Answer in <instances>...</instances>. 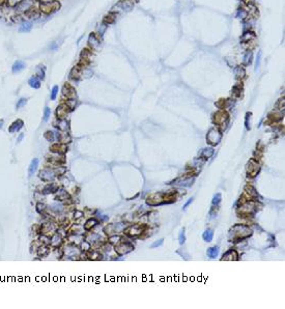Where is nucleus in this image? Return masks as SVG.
Masks as SVG:
<instances>
[{"instance_id": "obj_10", "label": "nucleus", "mask_w": 285, "mask_h": 309, "mask_svg": "<svg viewBox=\"0 0 285 309\" xmlns=\"http://www.w3.org/2000/svg\"><path fill=\"white\" fill-rule=\"evenodd\" d=\"M37 166H39V159H33L30 163V166H29V170H28L29 175H32L35 172Z\"/></svg>"}, {"instance_id": "obj_13", "label": "nucleus", "mask_w": 285, "mask_h": 309, "mask_svg": "<svg viewBox=\"0 0 285 309\" xmlns=\"http://www.w3.org/2000/svg\"><path fill=\"white\" fill-rule=\"evenodd\" d=\"M80 75H81V69L79 68V65H77L76 68L73 69L72 73H71V78L77 80V79L80 78Z\"/></svg>"}, {"instance_id": "obj_11", "label": "nucleus", "mask_w": 285, "mask_h": 309, "mask_svg": "<svg viewBox=\"0 0 285 309\" xmlns=\"http://www.w3.org/2000/svg\"><path fill=\"white\" fill-rule=\"evenodd\" d=\"M39 177H41V179H43V181H50V179H53V177H54V175H52V172L50 171H47V170H43V171H41V173H39Z\"/></svg>"}, {"instance_id": "obj_8", "label": "nucleus", "mask_w": 285, "mask_h": 309, "mask_svg": "<svg viewBox=\"0 0 285 309\" xmlns=\"http://www.w3.org/2000/svg\"><path fill=\"white\" fill-rule=\"evenodd\" d=\"M24 69H25V63H24L23 61H21V60L16 61V62L14 63V65H13V72H14V73H19V72H21V71L24 70Z\"/></svg>"}, {"instance_id": "obj_29", "label": "nucleus", "mask_w": 285, "mask_h": 309, "mask_svg": "<svg viewBox=\"0 0 285 309\" xmlns=\"http://www.w3.org/2000/svg\"><path fill=\"white\" fill-rule=\"evenodd\" d=\"M49 116H50V108L46 107V108H45V113H44V120H45V122H46V120H48Z\"/></svg>"}, {"instance_id": "obj_5", "label": "nucleus", "mask_w": 285, "mask_h": 309, "mask_svg": "<svg viewBox=\"0 0 285 309\" xmlns=\"http://www.w3.org/2000/svg\"><path fill=\"white\" fill-rule=\"evenodd\" d=\"M88 44L91 47V49L96 50V48L100 46V39L96 37V35L94 33L90 34L89 35V39H88Z\"/></svg>"}, {"instance_id": "obj_24", "label": "nucleus", "mask_w": 285, "mask_h": 309, "mask_svg": "<svg viewBox=\"0 0 285 309\" xmlns=\"http://www.w3.org/2000/svg\"><path fill=\"white\" fill-rule=\"evenodd\" d=\"M23 1V0H7V2H8V5L10 6H16V5H19V3H21Z\"/></svg>"}, {"instance_id": "obj_20", "label": "nucleus", "mask_w": 285, "mask_h": 309, "mask_svg": "<svg viewBox=\"0 0 285 309\" xmlns=\"http://www.w3.org/2000/svg\"><path fill=\"white\" fill-rule=\"evenodd\" d=\"M30 29H31V24L28 23V22H25V23H23L22 25H21L20 31L21 32H28V31H30Z\"/></svg>"}, {"instance_id": "obj_37", "label": "nucleus", "mask_w": 285, "mask_h": 309, "mask_svg": "<svg viewBox=\"0 0 285 309\" xmlns=\"http://www.w3.org/2000/svg\"><path fill=\"white\" fill-rule=\"evenodd\" d=\"M192 200H193V199H190V200H189V201H188V202H187V203H186V204H185V208H187V206H188V205H189V204H190V203H191V202H192Z\"/></svg>"}, {"instance_id": "obj_38", "label": "nucleus", "mask_w": 285, "mask_h": 309, "mask_svg": "<svg viewBox=\"0 0 285 309\" xmlns=\"http://www.w3.org/2000/svg\"><path fill=\"white\" fill-rule=\"evenodd\" d=\"M2 125H3V120H1V122H0V129L2 128Z\"/></svg>"}, {"instance_id": "obj_36", "label": "nucleus", "mask_w": 285, "mask_h": 309, "mask_svg": "<svg viewBox=\"0 0 285 309\" xmlns=\"http://www.w3.org/2000/svg\"><path fill=\"white\" fill-rule=\"evenodd\" d=\"M23 137H24V135H23V134H21V135L19 136V138H18V142H20V141L22 140V138H23Z\"/></svg>"}, {"instance_id": "obj_22", "label": "nucleus", "mask_w": 285, "mask_h": 309, "mask_svg": "<svg viewBox=\"0 0 285 309\" xmlns=\"http://www.w3.org/2000/svg\"><path fill=\"white\" fill-rule=\"evenodd\" d=\"M57 128H58L59 130H61V131H65V130H66V128H67V122H65V120H61V122H59V125L57 126Z\"/></svg>"}, {"instance_id": "obj_32", "label": "nucleus", "mask_w": 285, "mask_h": 309, "mask_svg": "<svg viewBox=\"0 0 285 309\" xmlns=\"http://www.w3.org/2000/svg\"><path fill=\"white\" fill-rule=\"evenodd\" d=\"M41 67H39V68H37V75H39V78L44 79V77H45V72H44V71L41 72Z\"/></svg>"}, {"instance_id": "obj_4", "label": "nucleus", "mask_w": 285, "mask_h": 309, "mask_svg": "<svg viewBox=\"0 0 285 309\" xmlns=\"http://www.w3.org/2000/svg\"><path fill=\"white\" fill-rule=\"evenodd\" d=\"M62 94H63V96H65L66 98H69V99H73V98H75V96H76L75 89L73 88L70 84H65V85L63 86Z\"/></svg>"}, {"instance_id": "obj_6", "label": "nucleus", "mask_w": 285, "mask_h": 309, "mask_svg": "<svg viewBox=\"0 0 285 309\" xmlns=\"http://www.w3.org/2000/svg\"><path fill=\"white\" fill-rule=\"evenodd\" d=\"M70 109H69V106L66 104L65 105H61L60 107H58V109L56 110V114L58 117H64L65 115L69 113Z\"/></svg>"}, {"instance_id": "obj_30", "label": "nucleus", "mask_w": 285, "mask_h": 309, "mask_svg": "<svg viewBox=\"0 0 285 309\" xmlns=\"http://www.w3.org/2000/svg\"><path fill=\"white\" fill-rule=\"evenodd\" d=\"M251 57H252V54L251 53H247L246 56H245V65H249V63L251 62Z\"/></svg>"}, {"instance_id": "obj_16", "label": "nucleus", "mask_w": 285, "mask_h": 309, "mask_svg": "<svg viewBox=\"0 0 285 309\" xmlns=\"http://www.w3.org/2000/svg\"><path fill=\"white\" fill-rule=\"evenodd\" d=\"M118 5H121L122 10H127V11H129V10L132 8L133 4H132V2H130V1H128V0H121V1L118 3Z\"/></svg>"}, {"instance_id": "obj_27", "label": "nucleus", "mask_w": 285, "mask_h": 309, "mask_svg": "<svg viewBox=\"0 0 285 309\" xmlns=\"http://www.w3.org/2000/svg\"><path fill=\"white\" fill-rule=\"evenodd\" d=\"M57 92H58V86H54V87L52 88V92H51V99L52 100H55Z\"/></svg>"}, {"instance_id": "obj_9", "label": "nucleus", "mask_w": 285, "mask_h": 309, "mask_svg": "<svg viewBox=\"0 0 285 309\" xmlns=\"http://www.w3.org/2000/svg\"><path fill=\"white\" fill-rule=\"evenodd\" d=\"M22 127H23V122H22V120H16V122H13V125L10 126V132L14 133V132H16V131H19Z\"/></svg>"}, {"instance_id": "obj_34", "label": "nucleus", "mask_w": 285, "mask_h": 309, "mask_svg": "<svg viewBox=\"0 0 285 309\" xmlns=\"http://www.w3.org/2000/svg\"><path fill=\"white\" fill-rule=\"evenodd\" d=\"M46 137L48 138V139H50V140H53V133L52 132H47L46 134Z\"/></svg>"}, {"instance_id": "obj_14", "label": "nucleus", "mask_w": 285, "mask_h": 309, "mask_svg": "<svg viewBox=\"0 0 285 309\" xmlns=\"http://www.w3.org/2000/svg\"><path fill=\"white\" fill-rule=\"evenodd\" d=\"M234 74H235V77L238 79H242L245 77V75H246V72H245V69L243 68V67H238V68L235 69V71H234Z\"/></svg>"}, {"instance_id": "obj_17", "label": "nucleus", "mask_w": 285, "mask_h": 309, "mask_svg": "<svg viewBox=\"0 0 285 309\" xmlns=\"http://www.w3.org/2000/svg\"><path fill=\"white\" fill-rule=\"evenodd\" d=\"M218 252H219L218 247H212V248H210V249L207 250V255L210 257H212V258H214V257H216L218 255Z\"/></svg>"}, {"instance_id": "obj_15", "label": "nucleus", "mask_w": 285, "mask_h": 309, "mask_svg": "<svg viewBox=\"0 0 285 309\" xmlns=\"http://www.w3.org/2000/svg\"><path fill=\"white\" fill-rule=\"evenodd\" d=\"M115 19H116V14L115 13H110L109 15H107L106 17H105V19H104V22L107 24H111L113 23L114 21H115Z\"/></svg>"}, {"instance_id": "obj_26", "label": "nucleus", "mask_w": 285, "mask_h": 309, "mask_svg": "<svg viewBox=\"0 0 285 309\" xmlns=\"http://www.w3.org/2000/svg\"><path fill=\"white\" fill-rule=\"evenodd\" d=\"M96 223H98V222H96V220H89V221H87V222H86V225H85V228H86V229H89V228H90V226L92 227V226H94Z\"/></svg>"}, {"instance_id": "obj_18", "label": "nucleus", "mask_w": 285, "mask_h": 309, "mask_svg": "<svg viewBox=\"0 0 285 309\" xmlns=\"http://www.w3.org/2000/svg\"><path fill=\"white\" fill-rule=\"evenodd\" d=\"M212 236H214V234H212V230H210V229H207V230L204 231V234H203V239L205 240L206 242H210L212 239Z\"/></svg>"}, {"instance_id": "obj_19", "label": "nucleus", "mask_w": 285, "mask_h": 309, "mask_svg": "<svg viewBox=\"0 0 285 309\" xmlns=\"http://www.w3.org/2000/svg\"><path fill=\"white\" fill-rule=\"evenodd\" d=\"M56 190H57L56 185H55V184H50L44 189V192L45 193H52V192H55Z\"/></svg>"}, {"instance_id": "obj_28", "label": "nucleus", "mask_w": 285, "mask_h": 309, "mask_svg": "<svg viewBox=\"0 0 285 309\" xmlns=\"http://www.w3.org/2000/svg\"><path fill=\"white\" fill-rule=\"evenodd\" d=\"M220 201H221V194H220V193H218V194L215 195L214 200H212V203H214V204H218Z\"/></svg>"}, {"instance_id": "obj_1", "label": "nucleus", "mask_w": 285, "mask_h": 309, "mask_svg": "<svg viewBox=\"0 0 285 309\" xmlns=\"http://www.w3.org/2000/svg\"><path fill=\"white\" fill-rule=\"evenodd\" d=\"M59 6H60L59 2H57V1L53 0V1H49V2H41V10L44 12V13L50 14V13H52V12L58 10Z\"/></svg>"}, {"instance_id": "obj_7", "label": "nucleus", "mask_w": 285, "mask_h": 309, "mask_svg": "<svg viewBox=\"0 0 285 309\" xmlns=\"http://www.w3.org/2000/svg\"><path fill=\"white\" fill-rule=\"evenodd\" d=\"M20 5H19V10L20 11H28V10H30L31 8V4H32V2H31V0H23L21 3H19Z\"/></svg>"}, {"instance_id": "obj_25", "label": "nucleus", "mask_w": 285, "mask_h": 309, "mask_svg": "<svg viewBox=\"0 0 285 309\" xmlns=\"http://www.w3.org/2000/svg\"><path fill=\"white\" fill-rule=\"evenodd\" d=\"M26 103H27V99H20L18 103H17V109H20L21 107L25 106Z\"/></svg>"}, {"instance_id": "obj_23", "label": "nucleus", "mask_w": 285, "mask_h": 309, "mask_svg": "<svg viewBox=\"0 0 285 309\" xmlns=\"http://www.w3.org/2000/svg\"><path fill=\"white\" fill-rule=\"evenodd\" d=\"M66 197H67L66 192H64V191H61V192H60L59 194L56 196V199L57 200H64V199H66Z\"/></svg>"}, {"instance_id": "obj_2", "label": "nucleus", "mask_w": 285, "mask_h": 309, "mask_svg": "<svg viewBox=\"0 0 285 309\" xmlns=\"http://www.w3.org/2000/svg\"><path fill=\"white\" fill-rule=\"evenodd\" d=\"M206 139L208 140V142H210V144H217L221 139V134L218 132L216 129H212V130L210 131V133L207 134Z\"/></svg>"}, {"instance_id": "obj_35", "label": "nucleus", "mask_w": 285, "mask_h": 309, "mask_svg": "<svg viewBox=\"0 0 285 309\" xmlns=\"http://www.w3.org/2000/svg\"><path fill=\"white\" fill-rule=\"evenodd\" d=\"M163 243V240H160V242H157V243H155V244H153V246L151 247H155V246H159V245H161Z\"/></svg>"}, {"instance_id": "obj_33", "label": "nucleus", "mask_w": 285, "mask_h": 309, "mask_svg": "<svg viewBox=\"0 0 285 309\" xmlns=\"http://www.w3.org/2000/svg\"><path fill=\"white\" fill-rule=\"evenodd\" d=\"M185 242V236H184V231H181L180 234H179V243L183 244Z\"/></svg>"}, {"instance_id": "obj_31", "label": "nucleus", "mask_w": 285, "mask_h": 309, "mask_svg": "<svg viewBox=\"0 0 285 309\" xmlns=\"http://www.w3.org/2000/svg\"><path fill=\"white\" fill-rule=\"evenodd\" d=\"M260 59H261V52H258V55H257V60H256V70L259 68V65H260Z\"/></svg>"}, {"instance_id": "obj_21", "label": "nucleus", "mask_w": 285, "mask_h": 309, "mask_svg": "<svg viewBox=\"0 0 285 309\" xmlns=\"http://www.w3.org/2000/svg\"><path fill=\"white\" fill-rule=\"evenodd\" d=\"M241 92H242V87L240 85H235L232 88V94H234L235 96H241Z\"/></svg>"}, {"instance_id": "obj_12", "label": "nucleus", "mask_w": 285, "mask_h": 309, "mask_svg": "<svg viewBox=\"0 0 285 309\" xmlns=\"http://www.w3.org/2000/svg\"><path fill=\"white\" fill-rule=\"evenodd\" d=\"M29 85L31 86V87H33V88H39V86H41V81H39V79L37 78V77H31L30 79H29Z\"/></svg>"}, {"instance_id": "obj_3", "label": "nucleus", "mask_w": 285, "mask_h": 309, "mask_svg": "<svg viewBox=\"0 0 285 309\" xmlns=\"http://www.w3.org/2000/svg\"><path fill=\"white\" fill-rule=\"evenodd\" d=\"M214 120H215V122H217L218 125L221 126L224 124V120H228V114L224 111H220L216 113Z\"/></svg>"}]
</instances>
